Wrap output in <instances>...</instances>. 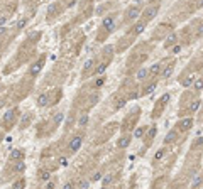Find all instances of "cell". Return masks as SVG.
<instances>
[{"instance_id": "cell-32", "label": "cell", "mask_w": 203, "mask_h": 189, "mask_svg": "<svg viewBox=\"0 0 203 189\" xmlns=\"http://www.w3.org/2000/svg\"><path fill=\"white\" fill-rule=\"evenodd\" d=\"M88 186H90V181H80L78 182V188L80 189H86Z\"/></svg>"}, {"instance_id": "cell-34", "label": "cell", "mask_w": 203, "mask_h": 189, "mask_svg": "<svg viewBox=\"0 0 203 189\" xmlns=\"http://www.w3.org/2000/svg\"><path fill=\"white\" fill-rule=\"evenodd\" d=\"M169 98H171V95L166 93V95H164V96L161 98V100H159V103H161V105H164V103H168V101H169Z\"/></svg>"}, {"instance_id": "cell-25", "label": "cell", "mask_w": 203, "mask_h": 189, "mask_svg": "<svg viewBox=\"0 0 203 189\" xmlns=\"http://www.w3.org/2000/svg\"><path fill=\"white\" fill-rule=\"evenodd\" d=\"M114 103H115V108L119 110V108H122L124 105H125V98H117V100H115Z\"/></svg>"}, {"instance_id": "cell-41", "label": "cell", "mask_w": 203, "mask_h": 189, "mask_svg": "<svg viewBox=\"0 0 203 189\" xmlns=\"http://www.w3.org/2000/svg\"><path fill=\"white\" fill-rule=\"evenodd\" d=\"M100 179V172H95V176L91 177V181H98Z\"/></svg>"}, {"instance_id": "cell-8", "label": "cell", "mask_w": 203, "mask_h": 189, "mask_svg": "<svg viewBox=\"0 0 203 189\" xmlns=\"http://www.w3.org/2000/svg\"><path fill=\"white\" fill-rule=\"evenodd\" d=\"M156 14H157V5H156V7H147V9L144 10V19H146V20L154 19Z\"/></svg>"}, {"instance_id": "cell-36", "label": "cell", "mask_w": 203, "mask_h": 189, "mask_svg": "<svg viewBox=\"0 0 203 189\" xmlns=\"http://www.w3.org/2000/svg\"><path fill=\"white\" fill-rule=\"evenodd\" d=\"M156 134H157V128H156V127H152L151 130H149V139H152V137H154Z\"/></svg>"}, {"instance_id": "cell-28", "label": "cell", "mask_w": 203, "mask_h": 189, "mask_svg": "<svg viewBox=\"0 0 203 189\" xmlns=\"http://www.w3.org/2000/svg\"><path fill=\"white\" fill-rule=\"evenodd\" d=\"M144 134H146V128H144V127H139V128H137V130H135V134H134V137H137V139H141V137H142V135H144Z\"/></svg>"}, {"instance_id": "cell-24", "label": "cell", "mask_w": 203, "mask_h": 189, "mask_svg": "<svg viewBox=\"0 0 203 189\" xmlns=\"http://www.w3.org/2000/svg\"><path fill=\"white\" fill-rule=\"evenodd\" d=\"M200 108V100H195V101H191V105H189V112L191 113H195L196 110Z\"/></svg>"}, {"instance_id": "cell-27", "label": "cell", "mask_w": 203, "mask_h": 189, "mask_svg": "<svg viewBox=\"0 0 203 189\" xmlns=\"http://www.w3.org/2000/svg\"><path fill=\"white\" fill-rule=\"evenodd\" d=\"M103 85H105V78H103V76H102V78H98V80L93 83V86H95V88H102Z\"/></svg>"}, {"instance_id": "cell-2", "label": "cell", "mask_w": 203, "mask_h": 189, "mask_svg": "<svg viewBox=\"0 0 203 189\" xmlns=\"http://www.w3.org/2000/svg\"><path fill=\"white\" fill-rule=\"evenodd\" d=\"M15 117H17V110H15V108L9 110V112L4 115V125H5V127H10L14 122H15Z\"/></svg>"}, {"instance_id": "cell-31", "label": "cell", "mask_w": 203, "mask_h": 189, "mask_svg": "<svg viewBox=\"0 0 203 189\" xmlns=\"http://www.w3.org/2000/svg\"><path fill=\"white\" fill-rule=\"evenodd\" d=\"M162 155H164V148H159V150H157V154L154 155V161H161Z\"/></svg>"}, {"instance_id": "cell-18", "label": "cell", "mask_w": 203, "mask_h": 189, "mask_svg": "<svg viewBox=\"0 0 203 189\" xmlns=\"http://www.w3.org/2000/svg\"><path fill=\"white\" fill-rule=\"evenodd\" d=\"M137 17H139V9H130L127 12V19L134 20V19H137Z\"/></svg>"}, {"instance_id": "cell-46", "label": "cell", "mask_w": 203, "mask_h": 189, "mask_svg": "<svg viewBox=\"0 0 203 189\" xmlns=\"http://www.w3.org/2000/svg\"><path fill=\"white\" fill-rule=\"evenodd\" d=\"M0 91H2V85H0Z\"/></svg>"}, {"instance_id": "cell-43", "label": "cell", "mask_w": 203, "mask_h": 189, "mask_svg": "<svg viewBox=\"0 0 203 189\" xmlns=\"http://www.w3.org/2000/svg\"><path fill=\"white\" fill-rule=\"evenodd\" d=\"M63 188H64V189H71V188H73V184H71V182H66Z\"/></svg>"}, {"instance_id": "cell-38", "label": "cell", "mask_w": 203, "mask_h": 189, "mask_svg": "<svg viewBox=\"0 0 203 189\" xmlns=\"http://www.w3.org/2000/svg\"><path fill=\"white\" fill-rule=\"evenodd\" d=\"M26 22H27L26 19H22V20H19V22H17V29H22V27L26 26Z\"/></svg>"}, {"instance_id": "cell-45", "label": "cell", "mask_w": 203, "mask_h": 189, "mask_svg": "<svg viewBox=\"0 0 203 189\" xmlns=\"http://www.w3.org/2000/svg\"><path fill=\"white\" fill-rule=\"evenodd\" d=\"M196 145H203V137H202V139H198V140H196Z\"/></svg>"}, {"instance_id": "cell-42", "label": "cell", "mask_w": 203, "mask_h": 189, "mask_svg": "<svg viewBox=\"0 0 203 189\" xmlns=\"http://www.w3.org/2000/svg\"><path fill=\"white\" fill-rule=\"evenodd\" d=\"M202 184V177H198V179H195V182H193V186H200Z\"/></svg>"}, {"instance_id": "cell-44", "label": "cell", "mask_w": 203, "mask_h": 189, "mask_svg": "<svg viewBox=\"0 0 203 189\" xmlns=\"http://www.w3.org/2000/svg\"><path fill=\"white\" fill-rule=\"evenodd\" d=\"M5 31H7V27H5V26H0V36L5 32Z\"/></svg>"}, {"instance_id": "cell-20", "label": "cell", "mask_w": 203, "mask_h": 189, "mask_svg": "<svg viewBox=\"0 0 203 189\" xmlns=\"http://www.w3.org/2000/svg\"><path fill=\"white\" fill-rule=\"evenodd\" d=\"M159 71H161V64L159 63H156V64H152L149 68V74H159Z\"/></svg>"}, {"instance_id": "cell-13", "label": "cell", "mask_w": 203, "mask_h": 189, "mask_svg": "<svg viewBox=\"0 0 203 189\" xmlns=\"http://www.w3.org/2000/svg\"><path fill=\"white\" fill-rule=\"evenodd\" d=\"M114 182V174H105L102 177V188H107Z\"/></svg>"}, {"instance_id": "cell-14", "label": "cell", "mask_w": 203, "mask_h": 189, "mask_svg": "<svg viewBox=\"0 0 203 189\" xmlns=\"http://www.w3.org/2000/svg\"><path fill=\"white\" fill-rule=\"evenodd\" d=\"M144 29H146V22H137V24L134 26V29H132V32H134L135 36H139Z\"/></svg>"}, {"instance_id": "cell-29", "label": "cell", "mask_w": 203, "mask_h": 189, "mask_svg": "<svg viewBox=\"0 0 203 189\" xmlns=\"http://www.w3.org/2000/svg\"><path fill=\"white\" fill-rule=\"evenodd\" d=\"M49 177H51V174H49V172H46V171H42V172L39 174V179H41V181H49Z\"/></svg>"}, {"instance_id": "cell-19", "label": "cell", "mask_w": 203, "mask_h": 189, "mask_svg": "<svg viewBox=\"0 0 203 189\" xmlns=\"http://www.w3.org/2000/svg\"><path fill=\"white\" fill-rule=\"evenodd\" d=\"M105 69H107V63H100L98 66L95 68V74H103Z\"/></svg>"}, {"instance_id": "cell-9", "label": "cell", "mask_w": 203, "mask_h": 189, "mask_svg": "<svg viewBox=\"0 0 203 189\" xmlns=\"http://www.w3.org/2000/svg\"><path fill=\"white\" fill-rule=\"evenodd\" d=\"M147 76H149V69H147V68H141V69L135 73V80H137V81H146Z\"/></svg>"}, {"instance_id": "cell-6", "label": "cell", "mask_w": 203, "mask_h": 189, "mask_svg": "<svg viewBox=\"0 0 203 189\" xmlns=\"http://www.w3.org/2000/svg\"><path fill=\"white\" fill-rule=\"evenodd\" d=\"M36 103H37V107H39V108L47 107V105H49V93H41L39 96H37Z\"/></svg>"}, {"instance_id": "cell-35", "label": "cell", "mask_w": 203, "mask_h": 189, "mask_svg": "<svg viewBox=\"0 0 203 189\" xmlns=\"http://www.w3.org/2000/svg\"><path fill=\"white\" fill-rule=\"evenodd\" d=\"M96 101H98V95H93V96L90 98V103H88V105H90V107H93Z\"/></svg>"}, {"instance_id": "cell-30", "label": "cell", "mask_w": 203, "mask_h": 189, "mask_svg": "<svg viewBox=\"0 0 203 189\" xmlns=\"http://www.w3.org/2000/svg\"><path fill=\"white\" fill-rule=\"evenodd\" d=\"M14 188H26V181H24V179H19V181H15L12 184Z\"/></svg>"}, {"instance_id": "cell-39", "label": "cell", "mask_w": 203, "mask_h": 189, "mask_svg": "<svg viewBox=\"0 0 203 189\" xmlns=\"http://www.w3.org/2000/svg\"><path fill=\"white\" fill-rule=\"evenodd\" d=\"M179 51H181V46H174L173 47V54H178Z\"/></svg>"}, {"instance_id": "cell-17", "label": "cell", "mask_w": 203, "mask_h": 189, "mask_svg": "<svg viewBox=\"0 0 203 189\" xmlns=\"http://www.w3.org/2000/svg\"><path fill=\"white\" fill-rule=\"evenodd\" d=\"M63 120H64V115H63V113H56L53 117V123L56 125V127H58V125H61V123H63Z\"/></svg>"}, {"instance_id": "cell-10", "label": "cell", "mask_w": 203, "mask_h": 189, "mask_svg": "<svg viewBox=\"0 0 203 189\" xmlns=\"http://www.w3.org/2000/svg\"><path fill=\"white\" fill-rule=\"evenodd\" d=\"M42 63H44V61H42V59H39L37 63H36V64H32V68L29 69V74H31V76H36V74L39 73L41 69H42Z\"/></svg>"}, {"instance_id": "cell-23", "label": "cell", "mask_w": 203, "mask_h": 189, "mask_svg": "<svg viewBox=\"0 0 203 189\" xmlns=\"http://www.w3.org/2000/svg\"><path fill=\"white\" fill-rule=\"evenodd\" d=\"M193 80H195V78H193V76H189V78H184V80H179V83H181L183 86H191V85H193Z\"/></svg>"}, {"instance_id": "cell-12", "label": "cell", "mask_w": 203, "mask_h": 189, "mask_svg": "<svg viewBox=\"0 0 203 189\" xmlns=\"http://www.w3.org/2000/svg\"><path fill=\"white\" fill-rule=\"evenodd\" d=\"M156 86H157V83H156V81L149 83L147 86H146L144 90H142V96H147V95H151V93H152V91L156 90Z\"/></svg>"}, {"instance_id": "cell-37", "label": "cell", "mask_w": 203, "mask_h": 189, "mask_svg": "<svg viewBox=\"0 0 203 189\" xmlns=\"http://www.w3.org/2000/svg\"><path fill=\"white\" fill-rule=\"evenodd\" d=\"M7 20H9V15H0V26H4Z\"/></svg>"}, {"instance_id": "cell-7", "label": "cell", "mask_w": 203, "mask_h": 189, "mask_svg": "<svg viewBox=\"0 0 203 189\" xmlns=\"http://www.w3.org/2000/svg\"><path fill=\"white\" fill-rule=\"evenodd\" d=\"M130 140H132V137L130 135H124V137H120L119 139V142H117V147L119 148H125L130 145Z\"/></svg>"}, {"instance_id": "cell-5", "label": "cell", "mask_w": 203, "mask_h": 189, "mask_svg": "<svg viewBox=\"0 0 203 189\" xmlns=\"http://www.w3.org/2000/svg\"><path fill=\"white\" fill-rule=\"evenodd\" d=\"M193 127V118H183L179 123H178V130H181V132H186L189 128Z\"/></svg>"}, {"instance_id": "cell-40", "label": "cell", "mask_w": 203, "mask_h": 189, "mask_svg": "<svg viewBox=\"0 0 203 189\" xmlns=\"http://www.w3.org/2000/svg\"><path fill=\"white\" fill-rule=\"evenodd\" d=\"M46 188H49V189H53V188H56V184H54L53 181H49V182H47V184H46Z\"/></svg>"}, {"instance_id": "cell-21", "label": "cell", "mask_w": 203, "mask_h": 189, "mask_svg": "<svg viewBox=\"0 0 203 189\" xmlns=\"http://www.w3.org/2000/svg\"><path fill=\"white\" fill-rule=\"evenodd\" d=\"M171 73H173V66H166L164 68V71H162V74H161V78L162 80H166V78L171 76Z\"/></svg>"}, {"instance_id": "cell-26", "label": "cell", "mask_w": 203, "mask_h": 189, "mask_svg": "<svg viewBox=\"0 0 203 189\" xmlns=\"http://www.w3.org/2000/svg\"><path fill=\"white\" fill-rule=\"evenodd\" d=\"M193 86H195L196 91L203 90V80H196V81H193Z\"/></svg>"}, {"instance_id": "cell-4", "label": "cell", "mask_w": 203, "mask_h": 189, "mask_svg": "<svg viewBox=\"0 0 203 189\" xmlns=\"http://www.w3.org/2000/svg\"><path fill=\"white\" fill-rule=\"evenodd\" d=\"M24 157H26V152L22 150V148H14L10 155H9V161L10 162H15V161H24Z\"/></svg>"}, {"instance_id": "cell-33", "label": "cell", "mask_w": 203, "mask_h": 189, "mask_svg": "<svg viewBox=\"0 0 203 189\" xmlns=\"http://www.w3.org/2000/svg\"><path fill=\"white\" fill-rule=\"evenodd\" d=\"M93 64H95V59H88L86 63H85V71H86V69H91Z\"/></svg>"}, {"instance_id": "cell-1", "label": "cell", "mask_w": 203, "mask_h": 189, "mask_svg": "<svg viewBox=\"0 0 203 189\" xmlns=\"http://www.w3.org/2000/svg\"><path fill=\"white\" fill-rule=\"evenodd\" d=\"M81 144H83V137L81 135H74L73 139L69 140V144H68V150L71 154H74V152H78L81 148Z\"/></svg>"}, {"instance_id": "cell-11", "label": "cell", "mask_w": 203, "mask_h": 189, "mask_svg": "<svg viewBox=\"0 0 203 189\" xmlns=\"http://www.w3.org/2000/svg\"><path fill=\"white\" fill-rule=\"evenodd\" d=\"M14 171H15L17 174H22V172L26 171V164H24V161H15L14 162Z\"/></svg>"}, {"instance_id": "cell-3", "label": "cell", "mask_w": 203, "mask_h": 189, "mask_svg": "<svg viewBox=\"0 0 203 189\" xmlns=\"http://www.w3.org/2000/svg\"><path fill=\"white\" fill-rule=\"evenodd\" d=\"M102 26H103V29L107 31V34L114 32V29H115V19L112 17V15H108V17H105V19L102 20Z\"/></svg>"}, {"instance_id": "cell-15", "label": "cell", "mask_w": 203, "mask_h": 189, "mask_svg": "<svg viewBox=\"0 0 203 189\" xmlns=\"http://www.w3.org/2000/svg\"><path fill=\"white\" fill-rule=\"evenodd\" d=\"M176 137H178V135H176V132H174V130H171V132H169V134L164 137V144H173V142L176 140Z\"/></svg>"}, {"instance_id": "cell-22", "label": "cell", "mask_w": 203, "mask_h": 189, "mask_svg": "<svg viewBox=\"0 0 203 189\" xmlns=\"http://www.w3.org/2000/svg\"><path fill=\"white\" fill-rule=\"evenodd\" d=\"M88 120H90V117H88L86 113H83L80 117V120H78V125H80V127H85V125L88 123Z\"/></svg>"}, {"instance_id": "cell-16", "label": "cell", "mask_w": 203, "mask_h": 189, "mask_svg": "<svg viewBox=\"0 0 203 189\" xmlns=\"http://www.w3.org/2000/svg\"><path fill=\"white\" fill-rule=\"evenodd\" d=\"M176 41H178V36H176V34H171L168 39H166V42H164V47H171Z\"/></svg>"}]
</instances>
